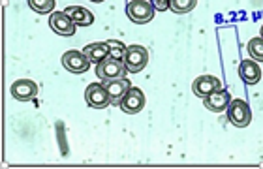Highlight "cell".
Masks as SVG:
<instances>
[{
  "instance_id": "cell-13",
  "label": "cell",
  "mask_w": 263,
  "mask_h": 169,
  "mask_svg": "<svg viewBox=\"0 0 263 169\" xmlns=\"http://www.w3.org/2000/svg\"><path fill=\"white\" fill-rule=\"evenodd\" d=\"M64 13L76 23L77 27H90L94 23L92 11L87 10V8H83V6H68L64 10Z\"/></svg>"
},
{
  "instance_id": "cell-20",
  "label": "cell",
  "mask_w": 263,
  "mask_h": 169,
  "mask_svg": "<svg viewBox=\"0 0 263 169\" xmlns=\"http://www.w3.org/2000/svg\"><path fill=\"white\" fill-rule=\"evenodd\" d=\"M151 4L154 6V10H158V11L170 10V0H151Z\"/></svg>"
},
{
  "instance_id": "cell-15",
  "label": "cell",
  "mask_w": 263,
  "mask_h": 169,
  "mask_svg": "<svg viewBox=\"0 0 263 169\" xmlns=\"http://www.w3.org/2000/svg\"><path fill=\"white\" fill-rule=\"evenodd\" d=\"M83 53L87 55V59L92 62V64L98 66L102 60H105L107 57H109V45H107V42H94V44H88L85 49H83Z\"/></svg>"
},
{
  "instance_id": "cell-4",
  "label": "cell",
  "mask_w": 263,
  "mask_h": 169,
  "mask_svg": "<svg viewBox=\"0 0 263 169\" xmlns=\"http://www.w3.org/2000/svg\"><path fill=\"white\" fill-rule=\"evenodd\" d=\"M85 102L92 109H105L107 105H111L109 92H107L105 85H102V83H90L87 90H85Z\"/></svg>"
},
{
  "instance_id": "cell-16",
  "label": "cell",
  "mask_w": 263,
  "mask_h": 169,
  "mask_svg": "<svg viewBox=\"0 0 263 169\" xmlns=\"http://www.w3.org/2000/svg\"><path fill=\"white\" fill-rule=\"evenodd\" d=\"M197 0H170V10L173 13H179V15H184L188 11H192L196 8Z\"/></svg>"
},
{
  "instance_id": "cell-12",
  "label": "cell",
  "mask_w": 263,
  "mask_h": 169,
  "mask_svg": "<svg viewBox=\"0 0 263 169\" xmlns=\"http://www.w3.org/2000/svg\"><path fill=\"white\" fill-rule=\"evenodd\" d=\"M231 102V94L224 88H218V90H214L213 94H209L207 98H203V105L207 107L209 111H213V113H222V111L228 109V105Z\"/></svg>"
},
{
  "instance_id": "cell-19",
  "label": "cell",
  "mask_w": 263,
  "mask_h": 169,
  "mask_svg": "<svg viewBox=\"0 0 263 169\" xmlns=\"http://www.w3.org/2000/svg\"><path fill=\"white\" fill-rule=\"evenodd\" d=\"M107 45H109V57H113V59H117V60L124 59L128 47L122 44V42H119V40H109Z\"/></svg>"
},
{
  "instance_id": "cell-14",
  "label": "cell",
  "mask_w": 263,
  "mask_h": 169,
  "mask_svg": "<svg viewBox=\"0 0 263 169\" xmlns=\"http://www.w3.org/2000/svg\"><path fill=\"white\" fill-rule=\"evenodd\" d=\"M239 76L242 77V81L247 85H258L259 79H261V70L256 60H242L241 66H239Z\"/></svg>"
},
{
  "instance_id": "cell-3",
  "label": "cell",
  "mask_w": 263,
  "mask_h": 169,
  "mask_svg": "<svg viewBox=\"0 0 263 169\" xmlns=\"http://www.w3.org/2000/svg\"><path fill=\"white\" fill-rule=\"evenodd\" d=\"M124 68L128 73H139L148 64V51L143 45H130L126 49V55L122 59Z\"/></svg>"
},
{
  "instance_id": "cell-6",
  "label": "cell",
  "mask_w": 263,
  "mask_h": 169,
  "mask_svg": "<svg viewBox=\"0 0 263 169\" xmlns=\"http://www.w3.org/2000/svg\"><path fill=\"white\" fill-rule=\"evenodd\" d=\"M90 60L87 59V55L83 51H66L62 55V66L64 70L71 71V73H85L90 68Z\"/></svg>"
},
{
  "instance_id": "cell-10",
  "label": "cell",
  "mask_w": 263,
  "mask_h": 169,
  "mask_svg": "<svg viewBox=\"0 0 263 169\" xmlns=\"http://www.w3.org/2000/svg\"><path fill=\"white\" fill-rule=\"evenodd\" d=\"M10 92L19 102H30V100H34L38 96V85L34 81H30V79H19V81H15L11 85Z\"/></svg>"
},
{
  "instance_id": "cell-21",
  "label": "cell",
  "mask_w": 263,
  "mask_h": 169,
  "mask_svg": "<svg viewBox=\"0 0 263 169\" xmlns=\"http://www.w3.org/2000/svg\"><path fill=\"white\" fill-rule=\"evenodd\" d=\"M259 34H261V38H263V25H261V28H259Z\"/></svg>"
},
{
  "instance_id": "cell-1",
  "label": "cell",
  "mask_w": 263,
  "mask_h": 169,
  "mask_svg": "<svg viewBox=\"0 0 263 169\" xmlns=\"http://www.w3.org/2000/svg\"><path fill=\"white\" fill-rule=\"evenodd\" d=\"M154 6L148 0H130L126 6V15L132 23L136 25H145V23L153 21L154 17Z\"/></svg>"
},
{
  "instance_id": "cell-7",
  "label": "cell",
  "mask_w": 263,
  "mask_h": 169,
  "mask_svg": "<svg viewBox=\"0 0 263 169\" xmlns=\"http://www.w3.org/2000/svg\"><path fill=\"white\" fill-rule=\"evenodd\" d=\"M119 107L128 115H136V113H139V111H143V107H145V94H143L141 88L132 87L130 90L124 94V98L121 100Z\"/></svg>"
},
{
  "instance_id": "cell-2",
  "label": "cell",
  "mask_w": 263,
  "mask_h": 169,
  "mask_svg": "<svg viewBox=\"0 0 263 169\" xmlns=\"http://www.w3.org/2000/svg\"><path fill=\"white\" fill-rule=\"evenodd\" d=\"M228 120L235 128H247L252 122V111L245 100H231L228 105Z\"/></svg>"
},
{
  "instance_id": "cell-18",
  "label": "cell",
  "mask_w": 263,
  "mask_h": 169,
  "mask_svg": "<svg viewBox=\"0 0 263 169\" xmlns=\"http://www.w3.org/2000/svg\"><path fill=\"white\" fill-rule=\"evenodd\" d=\"M248 55L252 57L254 60L263 62V38H252L248 42Z\"/></svg>"
},
{
  "instance_id": "cell-22",
  "label": "cell",
  "mask_w": 263,
  "mask_h": 169,
  "mask_svg": "<svg viewBox=\"0 0 263 169\" xmlns=\"http://www.w3.org/2000/svg\"><path fill=\"white\" fill-rule=\"evenodd\" d=\"M90 2H104V0H90Z\"/></svg>"
},
{
  "instance_id": "cell-8",
  "label": "cell",
  "mask_w": 263,
  "mask_h": 169,
  "mask_svg": "<svg viewBox=\"0 0 263 169\" xmlns=\"http://www.w3.org/2000/svg\"><path fill=\"white\" fill-rule=\"evenodd\" d=\"M49 27L53 28V32H57L59 36H73L77 25L66 15L64 11H53L49 15Z\"/></svg>"
},
{
  "instance_id": "cell-17",
  "label": "cell",
  "mask_w": 263,
  "mask_h": 169,
  "mask_svg": "<svg viewBox=\"0 0 263 169\" xmlns=\"http://www.w3.org/2000/svg\"><path fill=\"white\" fill-rule=\"evenodd\" d=\"M57 0H28V6L38 13H53Z\"/></svg>"
},
{
  "instance_id": "cell-11",
  "label": "cell",
  "mask_w": 263,
  "mask_h": 169,
  "mask_svg": "<svg viewBox=\"0 0 263 169\" xmlns=\"http://www.w3.org/2000/svg\"><path fill=\"white\" fill-rule=\"evenodd\" d=\"M105 88H107V92H109V98H111V104L113 105H119L121 104V100L124 98V94L128 92L132 88V83L128 77H117V79H109V81L104 83Z\"/></svg>"
},
{
  "instance_id": "cell-5",
  "label": "cell",
  "mask_w": 263,
  "mask_h": 169,
  "mask_svg": "<svg viewBox=\"0 0 263 169\" xmlns=\"http://www.w3.org/2000/svg\"><path fill=\"white\" fill-rule=\"evenodd\" d=\"M96 76H98L102 81H109V79H117V77L126 76V68H124V62H122V60L107 57V59L102 60V62L96 66Z\"/></svg>"
},
{
  "instance_id": "cell-9",
  "label": "cell",
  "mask_w": 263,
  "mask_h": 169,
  "mask_svg": "<svg viewBox=\"0 0 263 169\" xmlns=\"http://www.w3.org/2000/svg\"><path fill=\"white\" fill-rule=\"evenodd\" d=\"M222 88V81L216 76H199L192 83V90L197 98H207L209 94Z\"/></svg>"
}]
</instances>
